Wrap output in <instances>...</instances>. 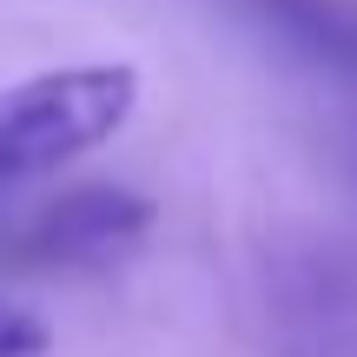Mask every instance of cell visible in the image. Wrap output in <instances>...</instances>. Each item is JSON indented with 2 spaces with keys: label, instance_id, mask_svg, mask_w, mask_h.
Masks as SVG:
<instances>
[{
  "label": "cell",
  "instance_id": "cell-1",
  "mask_svg": "<svg viewBox=\"0 0 357 357\" xmlns=\"http://www.w3.org/2000/svg\"><path fill=\"white\" fill-rule=\"evenodd\" d=\"M139 106L132 66H53L0 93V192L106 146Z\"/></svg>",
  "mask_w": 357,
  "mask_h": 357
},
{
  "label": "cell",
  "instance_id": "cell-2",
  "mask_svg": "<svg viewBox=\"0 0 357 357\" xmlns=\"http://www.w3.org/2000/svg\"><path fill=\"white\" fill-rule=\"evenodd\" d=\"M146 231H153V199H139L126 185H73L60 199L33 205V218L13 231V252L26 265L93 271V265L126 258Z\"/></svg>",
  "mask_w": 357,
  "mask_h": 357
},
{
  "label": "cell",
  "instance_id": "cell-3",
  "mask_svg": "<svg viewBox=\"0 0 357 357\" xmlns=\"http://www.w3.org/2000/svg\"><path fill=\"white\" fill-rule=\"evenodd\" d=\"M231 7L252 13L284 53L357 79V0H231Z\"/></svg>",
  "mask_w": 357,
  "mask_h": 357
},
{
  "label": "cell",
  "instance_id": "cell-4",
  "mask_svg": "<svg viewBox=\"0 0 357 357\" xmlns=\"http://www.w3.org/2000/svg\"><path fill=\"white\" fill-rule=\"evenodd\" d=\"M53 344V331L33 318V311H13V305H0V357H40Z\"/></svg>",
  "mask_w": 357,
  "mask_h": 357
}]
</instances>
